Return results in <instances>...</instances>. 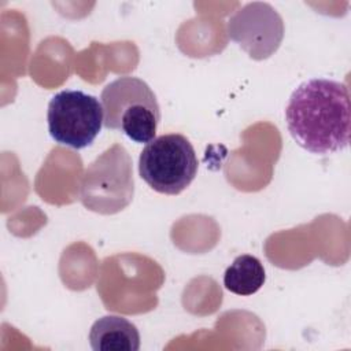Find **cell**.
Instances as JSON below:
<instances>
[{
	"label": "cell",
	"mask_w": 351,
	"mask_h": 351,
	"mask_svg": "<svg viewBox=\"0 0 351 351\" xmlns=\"http://www.w3.org/2000/svg\"><path fill=\"white\" fill-rule=\"evenodd\" d=\"M287 128L303 149L329 155L350 141V95L343 82L311 78L289 96L285 108Z\"/></svg>",
	"instance_id": "1"
},
{
	"label": "cell",
	"mask_w": 351,
	"mask_h": 351,
	"mask_svg": "<svg viewBox=\"0 0 351 351\" xmlns=\"http://www.w3.org/2000/svg\"><path fill=\"white\" fill-rule=\"evenodd\" d=\"M100 101L106 129L118 130L138 144L155 138L160 108L145 81L132 75L119 77L103 88Z\"/></svg>",
	"instance_id": "2"
},
{
	"label": "cell",
	"mask_w": 351,
	"mask_h": 351,
	"mask_svg": "<svg viewBox=\"0 0 351 351\" xmlns=\"http://www.w3.org/2000/svg\"><path fill=\"white\" fill-rule=\"evenodd\" d=\"M80 200L89 211L111 215L126 208L134 195L132 158L121 144L100 154L84 171Z\"/></svg>",
	"instance_id": "3"
},
{
	"label": "cell",
	"mask_w": 351,
	"mask_h": 351,
	"mask_svg": "<svg viewBox=\"0 0 351 351\" xmlns=\"http://www.w3.org/2000/svg\"><path fill=\"white\" fill-rule=\"evenodd\" d=\"M197 158L191 141L180 133L162 134L145 144L138 156V176L163 195H180L195 180Z\"/></svg>",
	"instance_id": "4"
},
{
	"label": "cell",
	"mask_w": 351,
	"mask_h": 351,
	"mask_svg": "<svg viewBox=\"0 0 351 351\" xmlns=\"http://www.w3.org/2000/svg\"><path fill=\"white\" fill-rule=\"evenodd\" d=\"M103 121L101 101L82 90H60L48 103L49 136L58 144L73 149L89 147L100 133Z\"/></svg>",
	"instance_id": "5"
},
{
	"label": "cell",
	"mask_w": 351,
	"mask_h": 351,
	"mask_svg": "<svg viewBox=\"0 0 351 351\" xmlns=\"http://www.w3.org/2000/svg\"><path fill=\"white\" fill-rule=\"evenodd\" d=\"M228 34L250 58L262 60L278 49L284 37V22L269 3L252 1L229 18Z\"/></svg>",
	"instance_id": "6"
},
{
	"label": "cell",
	"mask_w": 351,
	"mask_h": 351,
	"mask_svg": "<svg viewBox=\"0 0 351 351\" xmlns=\"http://www.w3.org/2000/svg\"><path fill=\"white\" fill-rule=\"evenodd\" d=\"M89 344L95 351H137L140 333L129 319L119 315H104L92 324Z\"/></svg>",
	"instance_id": "7"
},
{
	"label": "cell",
	"mask_w": 351,
	"mask_h": 351,
	"mask_svg": "<svg viewBox=\"0 0 351 351\" xmlns=\"http://www.w3.org/2000/svg\"><path fill=\"white\" fill-rule=\"evenodd\" d=\"M266 281L262 262L250 254L239 255L225 270L223 285L232 293L250 296L258 292Z\"/></svg>",
	"instance_id": "8"
}]
</instances>
